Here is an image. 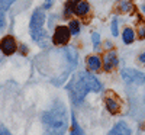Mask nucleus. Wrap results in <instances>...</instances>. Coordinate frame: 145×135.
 Returning a JSON list of instances; mask_svg holds the SVG:
<instances>
[{
	"mask_svg": "<svg viewBox=\"0 0 145 135\" xmlns=\"http://www.w3.org/2000/svg\"><path fill=\"white\" fill-rule=\"evenodd\" d=\"M70 36H71L70 28H67V26H58V28H55L52 41H54V44H57V45H64V44L68 42Z\"/></svg>",
	"mask_w": 145,
	"mask_h": 135,
	"instance_id": "obj_5",
	"label": "nucleus"
},
{
	"mask_svg": "<svg viewBox=\"0 0 145 135\" xmlns=\"http://www.w3.org/2000/svg\"><path fill=\"white\" fill-rule=\"evenodd\" d=\"M89 10H90V6L86 0H78V3L74 7V13L77 16H86L89 13Z\"/></svg>",
	"mask_w": 145,
	"mask_h": 135,
	"instance_id": "obj_10",
	"label": "nucleus"
},
{
	"mask_svg": "<svg viewBox=\"0 0 145 135\" xmlns=\"http://www.w3.org/2000/svg\"><path fill=\"white\" fill-rule=\"evenodd\" d=\"M122 39L125 44H132L135 39V32L134 29H131V28H125L123 29V33H122Z\"/></svg>",
	"mask_w": 145,
	"mask_h": 135,
	"instance_id": "obj_13",
	"label": "nucleus"
},
{
	"mask_svg": "<svg viewBox=\"0 0 145 135\" xmlns=\"http://www.w3.org/2000/svg\"><path fill=\"white\" fill-rule=\"evenodd\" d=\"M138 35H139V38H145V26H141L139 31H138Z\"/></svg>",
	"mask_w": 145,
	"mask_h": 135,
	"instance_id": "obj_23",
	"label": "nucleus"
},
{
	"mask_svg": "<svg viewBox=\"0 0 145 135\" xmlns=\"http://www.w3.org/2000/svg\"><path fill=\"white\" fill-rule=\"evenodd\" d=\"M139 61H141L142 64H145V52H142V54L139 55Z\"/></svg>",
	"mask_w": 145,
	"mask_h": 135,
	"instance_id": "obj_26",
	"label": "nucleus"
},
{
	"mask_svg": "<svg viewBox=\"0 0 145 135\" xmlns=\"http://www.w3.org/2000/svg\"><path fill=\"white\" fill-rule=\"evenodd\" d=\"M118 66V57H116V52L115 51H109L105 58H103V68L106 71H110L113 67Z\"/></svg>",
	"mask_w": 145,
	"mask_h": 135,
	"instance_id": "obj_8",
	"label": "nucleus"
},
{
	"mask_svg": "<svg viewBox=\"0 0 145 135\" xmlns=\"http://www.w3.org/2000/svg\"><path fill=\"white\" fill-rule=\"evenodd\" d=\"M64 51L67 54V58L71 61V64L76 66V63H77V52H76V50H74V48H71V47H67Z\"/></svg>",
	"mask_w": 145,
	"mask_h": 135,
	"instance_id": "obj_14",
	"label": "nucleus"
},
{
	"mask_svg": "<svg viewBox=\"0 0 145 135\" xmlns=\"http://www.w3.org/2000/svg\"><path fill=\"white\" fill-rule=\"evenodd\" d=\"M107 135H131V128L128 126L126 122L120 121V122H118V124L110 131H109Z\"/></svg>",
	"mask_w": 145,
	"mask_h": 135,
	"instance_id": "obj_9",
	"label": "nucleus"
},
{
	"mask_svg": "<svg viewBox=\"0 0 145 135\" xmlns=\"http://www.w3.org/2000/svg\"><path fill=\"white\" fill-rule=\"evenodd\" d=\"M119 10L123 12V13H128V12L132 10V5L129 0H120L119 2Z\"/></svg>",
	"mask_w": 145,
	"mask_h": 135,
	"instance_id": "obj_16",
	"label": "nucleus"
},
{
	"mask_svg": "<svg viewBox=\"0 0 145 135\" xmlns=\"http://www.w3.org/2000/svg\"><path fill=\"white\" fill-rule=\"evenodd\" d=\"M16 42L15 39L12 38V36H5V38L0 41V50H2V52L5 55H10V54H13L16 51Z\"/></svg>",
	"mask_w": 145,
	"mask_h": 135,
	"instance_id": "obj_7",
	"label": "nucleus"
},
{
	"mask_svg": "<svg viewBox=\"0 0 145 135\" xmlns=\"http://www.w3.org/2000/svg\"><path fill=\"white\" fill-rule=\"evenodd\" d=\"M72 131H71V134L70 135H86L83 132V129L78 126V124H77V121H76V118H74V115H72Z\"/></svg>",
	"mask_w": 145,
	"mask_h": 135,
	"instance_id": "obj_17",
	"label": "nucleus"
},
{
	"mask_svg": "<svg viewBox=\"0 0 145 135\" xmlns=\"http://www.w3.org/2000/svg\"><path fill=\"white\" fill-rule=\"evenodd\" d=\"M120 77L126 83H134V84H144L145 81V74L141 71L132 70V68H123L120 70Z\"/></svg>",
	"mask_w": 145,
	"mask_h": 135,
	"instance_id": "obj_4",
	"label": "nucleus"
},
{
	"mask_svg": "<svg viewBox=\"0 0 145 135\" xmlns=\"http://www.w3.org/2000/svg\"><path fill=\"white\" fill-rule=\"evenodd\" d=\"M68 28H70L71 35H78V32H80V22L78 20H71Z\"/></svg>",
	"mask_w": 145,
	"mask_h": 135,
	"instance_id": "obj_18",
	"label": "nucleus"
},
{
	"mask_svg": "<svg viewBox=\"0 0 145 135\" xmlns=\"http://www.w3.org/2000/svg\"><path fill=\"white\" fill-rule=\"evenodd\" d=\"M6 26V18H5V9L0 6V31H3Z\"/></svg>",
	"mask_w": 145,
	"mask_h": 135,
	"instance_id": "obj_19",
	"label": "nucleus"
},
{
	"mask_svg": "<svg viewBox=\"0 0 145 135\" xmlns=\"http://www.w3.org/2000/svg\"><path fill=\"white\" fill-rule=\"evenodd\" d=\"M0 135H12V134L6 128H0Z\"/></svg>",
	"mask_w": 145,
	"mask_h": 135,
	"instance_id": "obj_24",
	"label": "nucleus"
},
{
	"mask_svg": "<svg viewBox=\"0 0 145 135\" xmlns=\"http://www.w3.org/2000/svg\"><path fill=\"white\" fill-rule=\"evenodd\" d=\"M28 52V48H26V45H22V54H26Z\"/></svg>",
	"mask_w": 145,
	"mask_h": 135,
	"instance_id": "obj_27",
	"label": "nucleus"
},
{
	"mask_svg": "<svg viewBox=\"0 0 145 135\" xmlns=\"http://www.w3.org/2000/svg\"><path fill=\"white\" fill-rule=\"evenodd\" d=\"M112 33H113V36L118 35V19L116 18H113V20H112Z\"/></svg>",
	"mask_w": 145,
	"mask_h": 135,
	"instance_id": "obj_22",
	"label": "nucleus"
},
{
	"mask_svg": "<svg viewBox=\"0 0 145 135\" xmlns=\"http://www.w3.org/2000/svg\"><path fill=\"white\" fill-rule=\"evenodd\" d=\"M141 9H142V12H144V13H145V5H144V6H142Z\"/></svg>",
	"mask_w": 145,
	"mask_h": 135,
	"instance_id": "obj_28",
	"label": "nucleus"
},
{
	"mask_svg": "<svg viewBox=\"0 0 145 135\" xmlns=\"http://www.w3.org/2000/svg\"><path fill=\"white\" fill-rule=\"evenodd\" d=\"M42 124L45 128V135H64L68 128L65 106L61 102L54 103L51 109L42 113Z\"/></svg>",
	"mask_w": 145,
	"mask_h": 135,
	"instance_id": "obj_1",
	"label": "nucleus"
},
{
	"mask_svg": "<svg viewBox=\"0 0 145 135\" xmlns=\"http://www.w3.org/2000/svg\"><path fill=\"white\" fill-rule=\"evenodd\" d=\"M16 2V0H0V6H2L3 9H7L9 6H12Z\"/></svg>",
	"mask_w": 145,
	"mask_h": 135,
	"instance_id": "obj_20",
	"label": "nucleus"
},
{
	"mask_svg": "<svg viewBox=\"0 0 145 135\" xmlns=\"http://www.w3.org/2000/svg\"><path fill=\"white\" fill-rule=\"evenodd\" d=\"M77 3H78V0H68V3L65 5V9H64V15L70 16L71 13H74V7Z\"/></svg>",
	"mask_w": 145,
	"mask_h": 135,
	"instance_id": "obj_15",
	"label": "nucleus"
},
{
	"mask_svg": "<svg viewBox=\"0 0 145 135\" xmlns=\"http://www.w3.org/2000/svg\"><path fill=\"white\" fill-rule=\"evenodd\" d=\"M87 67L90 71H99L102 68V61L97 55H91L87 58Z\"/></svg>",
	"mask_w": 145,
	"mask_h": 135,
	"instance_id": "obj_11",
	"label": "nucleus"
},
{
	"mask_svg": "<svg viewBox=\"0 0 145 135\" xmlns=\"http://www.w3.org/2000/svg\"><path fill=\"white\" fill-rule=\"evenodd\" d=\"M91 39H93V44H94V47H96V50H97V45H99V42H100V36H99V33H97V32H94V33L91 35Z\"/></svg>",
	"mask_w": 145,
	"mask_h": 135,
	"instance_id": "obj_21",
	"label": "nucleus"
},
{
	"mask_svg": "<svg viewBox=\"0 0 145 135\" xmlns=\"http://www.w3.org/2000/svg\"><path fill=\"white\" fill-rule=\"evenodd\" d=\"M44 23H45V13L38 9L33 12V15L31 18V25H29V29H31V36L35 42H38L41 45H45L46 44V32L44 29Z\"/></svg>",
	"mask_w": 145,
	"mask_h": 135,
	"instance_id": "obj_2",
	"label": "nucleus"
},
{
	"mask_svg": "<svg viewBox=\"0 0 145 135\" xmlns=\"http://www.w3.org/2000/svg\"><path fill=\"white\" fill-rule=\"evenodd\" d=\"M51 5H52V0H46V3L44 5V7L48 9V7H51Z\"/></svg>",
	"mask_w": 145,
	"mask_h": 135,
	"instance_id": "obj_25",
	"label": "nucleus"
},
{
	"mask_svg": "<svg viewBox=\"0 0 145 135\" xmlns=\"http://www.w3.org/2000/svg\"><path fill=\"white\" fill-rule=\"evenodd\" d=\"M81 76H83V79H84V81H86V84H87V87H89L90 92L99 93L102 90L100 81L97 80V77H96V76H93L90 71H81Z\"/></svg>",
	"mask_w": 145,
	"mask_h": 135,
	"instance_id": "obj_6",
	"label": "nucleus"
},
{
	"mask_svg": "<svg viewBox=\"0 0 145 135\" xmlns=\"http://www.w3.org/2000/svg\"><path fill=\"white\" fill-rule=\"evenodd\" d=\"M67 89L70 90L71 100H72L74 105H80L84 100L86 94L90 92L86 81H84V79H83V76H81V73H78V74L67 84Z\"/></svg>",
	"mask_w": 145,
	"mask_h": 135,
	"instance_id": "obj_3",
	"label": "nucleus"
},
{
	"mask_svg": "<svg viewBox=\"0 0 145 135\" xmlns=\"http://www.w3.org/2000/svg\"><path fill=\"white\" fill-rule=\"evenodd\" d=\"M106 107H107V110H109L112 115L118 113L119 110H120L119 102H118L116 99H113V97H107V99H106Z\"/></svg>",
	"mask_w": 145,
	"mask_h": 135,
	"instance_id": "obj_12",
	"label": "nucleus"
}]
</instances>
